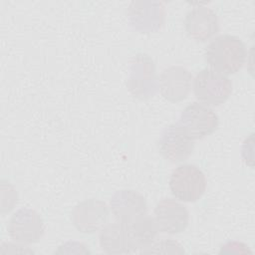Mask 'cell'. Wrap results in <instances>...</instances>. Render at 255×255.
<instances>
[{
  "mask_svg": "<svg viewBox=\"0 0 255 255\" xmlns=\"http://www.w3.org/2000/svg\"><path fill=\"white\" fill-rule=\"evenodd\" d=\"M178 124L193 139H202L215 131L219 119L207 105L193 102L186 106L180 115Z\"/></svg>",
  "mask_w": 255,
  "mask_h": 255,
  "instance_id": "4",
  "label": "cell"
},
{
  "mask_svg": "<svg viewBox=\"0 0 255 255\" xmlns=\"http://www.w3.org/2000/svg\"><path fill=\"white\" fill-rule=\"evenodd\" d=\"M154 220L159 232L177 234L187 227L189 213L180 202L171 198H164L154 208Z\"/></svg>",
  "mask_w": 255,
  "mask_h": 255,
  "instance_id": "9",
  "label": "cell"
},
{
  "mask_svg": "<svg viewBox=\"0 0 255 255\" xmlns=\"http://www.w3.org/2000/svg\"><path fill=\"white\" fill-rule=\"evenodd\" d=\"M109 218L107 204L99 199L91 198L78 203L72 211L75 227L83 233H94L101 230Z\"/></svg>",
  "mask_w": 255,
  "mask_h": 255,
  "instance_id": "7",
  "label": "cell"
},
{
  "mask_svg": "<svg viewBox=\"0 0 255 255\" xmlns=\"http://www.w3.org/2000/svg\"><path fill=\"white\" fill-rule=\"evenodd\" d=\"M191 73L180 66H171L160 75L159 91L161 96L171 102L176 103L184 100L190 92Z\"/></svg>",
  "mask_w": 255,
  "mask_h": 255,
  "instance_id": "11",
  "label": "cell"
},
{
  "mask_svg": "<svg viewBox=\"0 0 255 255\" xmlns=\"http://www.w3.org/2000/svg\"><path fill=\"white\" fill-rule=\"evenodd\" d=\"M111 210L118 222L128 224L147 213L144 197L135 190L124 189L117 191L111 199Z\"/></svg>",
  "mask_w": 255,
  "mask_h": 255,
  "instance_id": "8",
  "label": "cell"
},
{
  "mask_svg": "<svg viewBox=\"0 0 255 255\" xmlns=\"http://www.w3.org/2000/svg\"><path fill=\"white\" fill-rule=\"evenodd\" d=\"M8 232L10 237L18 243L32 244L42 238L45 224L38 212L24 207L18 209L11 216Z\"/></svg>",
  "mask_w": 255,
  "mask_h": 255,
  "instance_id": "5",
  "label": "cell"
},
{
  "mask_svg": "<svg viewBox=\"0 0 255 255\" xmlns=\"http://www.w3.org/2000/svg\"><path fill=\"white\" fill-rule=\"evenodd\" d=\"M141 254H182L184 249L182 246L171 239H164L159 242L150 244L148 247L140 250Z\"/></svg>",
  "mask_w": 255,
  "mask_h": 255,
  "instance_id": "14",
  "label": "cell"
},
{
  "mask_svg": "<svg viewBox=\"0 0 255 255\" xmlns=\"http://www.w3.org/2000/svg\"><path fill=\"white\" fill-rule=\"evenodd\" d=\"M186 34L197 42H205L219 32V21L216 13L205 6L192 8L184 18Z\"/></svg>",
  "mask_w": 255,
  "mask_h": 255,
  "instance_id": "10",
  "label": "cell"
},
{
  "mask_svg": "<svg viewBox=\"0 0 255 255\" xmlns=\"http://www.w3.org/2000/svg\"><path fill=\"white\" fill-rule=\"evenodd\" d=\"M126 225L133 252L137 249L142 250L152 244L159 232L154 218L146 215Z\"/></svg>",
  "mask_w": 255,
  "mask_h": 255,
  "instance_id": "13",
  "label": "cell"
},
{
  "mask_svg": "<svg viewBox=\"0 0 255 255\" xmlns=\"http://www.w3.org/2000/svg\"><path fill=\"white\" fill-rule=\"evenodd\" d=\"M160 154L170 162L186 160L194 149V140L178 124L168 126L158 140Z\"/></svg>",
  "mask_w": 255,
  "mask_h": 255,
  "instance_id": "6",
  "label": "cell"
},
{
  "mask_svg": "<svg viewBox=\"0 0 255 255\" xmlns=\"http://www.w3.org/2000/svg\"><path fill=\"white\" fill-rule=\"evenodd\" d=\"M246 46L234 35L215 37L205 49V60L211 69L226 75L237 73L245 64Z\"/></svg>",
  "mask_w": 255,
  "mask_h": 255,
  "instance_id": "1",
  "label": "cell"
},
{
  "mask_svg": "<svg viewBox=\"0 0 255 255\" xmlns=\"http://www.w3.org/2000/svg\"><path fill=\"white\" fill-rule=\"evenodd\" d=\"M172 195L184 202L197 201L205 192L206 178L194 164H181L174 168L169 177Z\"/></svg>",
  "mask_w": 255,
  "mask_h": 255,
  "instance_id": "3",
  "label": "cell"
},
{
  "mask_svg": "<svg viewBox=\"0 0 255 255\" xmlns=\"http://www.w3.org/2000/svg\"><path fill=\"white\" fill-rule=\"evenodd\" d=\"M100 246L108 254H127L133 252L127 225L121 222L106 224L99 235Z\"/></svg>",
  "mask_w": 255,
  "mask_h": 255,
  "instance_id": "12",
  "label": "cell"
},
{
  "mask_svg": "<svg viewBox=\"0 0 255 255\" xmlns=\"http://www.w3.org/2000/svg\"><path fill=\"white\" fill-rule=\"evenodd\" d=\"M193 92L198 101L207 106H219L232 93V82L225 75L213 70L202 69L193 80Z\"/></svg>",
  "mask_w": 255,
  "mask_h": 255,
  "instance_id": "2",
  "label": "cell"
}]
</instances>
